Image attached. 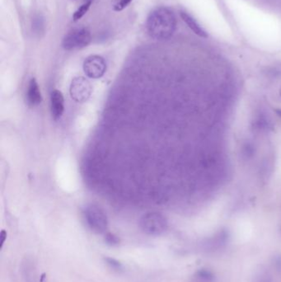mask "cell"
<instances>
[{
    "label": "cell",
    "instance_id": "30bf717a",
    "mask_svg": "<svg viewBox=\"0 0 281 282\" xmlns=\"http://www.w3.org/2000/svg\"><path fill=\"white\" fill-rule=\"evenodd\" d=\"M180 16L182 19L183 21H185V23L190 27V29L195 34H197V36H199L201 38H208L207 32L202 28L201 26L197 22V20L194 19L191 15H190L188 13H186L185 11H181Z\"/></svg>",
    "mask_w": 281,
    "mask_h": 282
},
{
    "label": "cell",
    "instance_id": "e0dca14e",
    "mask_svg": "<svg viewBox=\"0 0 281 282\" xmlns=\"http://www.w3.org/2000/svg\"><path fill=\"white\" fill-rule=\"evenodd\" d=\"M254 153V146L251 143H247V144H245V146L243 147V156L249 159V158L253 156Z\"/></svg>",
    "mask_w": 281,
    "mask_h": 282
},
{
    "label": "cell",
    "instance_id": "ba28073f",
    "mask_svg": "<svg viewBox=\"0 0 281 282\" xmlns=\"http://www.w3.org/2000/svg\"><path fill=\"white\" fill-rule=\"evenodd\" d=\"M51 112L54 120H59L64 112V99L60 91L55 89L51 94Z\"/></svg>",
    "mask_w": 281,
    "mask_h": 282
},
{
    "label": "cell",
    "instance_id": "7c38bea8",
    "mask_svg": "<svg viewBox=\"0 0 281 282\" xmlns=\"http://www.w3.org/2000/svg\"><path fill=\"white\" fill-rule=\"evenodd\" d=\"M254 127L256 130H258V131H267L272 128V124L270 121L268 120L267 117L264 115H261L260 117H258L255 121Z\"/></svg>",
    "mask_w": 281,
    "mask_h": 282
},
{
    "label": "cell",
    "instance_id": "5bb4252c",
    "mask_svg": "<svg viewBox=\"0 0 281 282\" xmlns=\"http://www.w3.org/2000/svg\"><path fill=\"white\" fill-rule=\"evenodd\" d=\"M132 1L133 0H112V8L116 12H120L127 8Z\"/></svg>",
    "mask_w": 281,
    "mask_h": 282
},
{
    "label": "cell",
    "instance_id": "ffe728a7",
    "mask_svg": "<svg viewBox=\"0 0 281 282\" xmlns=\"http://www.w3.org/2000/svg\"><path fill=\"white\" fill-rule=\"evenodd\" d=\"M275 264H276V268H277L279 272H281V257H279V258H276V260H275Z\"/></svg>",
    "mask_w": 281,
    "mask_h": 282
},
{
    "label": "cell",
    "instance_id": "8992f818",
    "mask_svg": "<svg viewBox=\"0 0 281 282\" xmlns=\"http://www.w3.org/2000/svg\"><path fill=\"white\" fill-rule=\"evenodd\" d=\"M93 87L88 80L83 77H76L72 80L70 84V95L77 102H84L91 96Z\"/></svg>",
    "mask_w": 281,
    "mask_h": 282
},
{
    "label": "cell",
    "instance_id": "9c48e42d",
    "mask_svg": "<svg viewBox=\"0 0 281 282\" xmlns=\"http://www.w3.org/2000/svg\"><path fill=\"white\" fill-rule=\"evenodd\" d=\"M27 103L31 107H37L42 101V97L40 93V87L38 85L36 79L30 80L27 93Z\"/></svg>",
    "mask_w": 281,
    "mask_h": 282
},
{
    "label": "cell",
    "instance_id": "44dd1931",
    "mask_svg": "<svg viewBox=\"0 0 281 282\" xmlns=\"http://www.w3.org/2000/svg\"><path fill=\"white\" fill-rule=\"evenodd\" d=\"M276 113L278 115L279 117H281V109L276 110Z\"/></svg>",
    "mask_w": 281,
    "mask_h": 282
},
{
    "label": "cell",
    "instance_id": "6da1fadb",
    "mask_svg": "<svg viewBox=\"0 0 281 282\" xmlns=\"http://www.w3.org/2000/svg\"><path fill=\"white\" fill-rule=\"evenodd\" d=\"M146 29L150 38L164 40L173 37L177 29V18L173 11L160 7L152 11L147 18Z\"/></svg>",
    "mask_w": 281,
    "mask_h": 282
},
{
    "label": "cell",
    "instance_id": "7402d4cb",
    "mask_svg": "<svg viewBox=\"0 0 281 282\" xmlns=\"http://www.w3.org/2000/svg\"><path fill=\"white\" fill-rule=\"evenodd\" d=\"M93 0H85V2H93Z\"/></svg>",
    "mask_w": 281,
    "mask_h": 282
},
{
    "label": "cell",
    "instance_id": "d6986e66",
    "mask_svg": "<svg viewBox=\"0 0 281 282\" xmlns=\"http://www.w3.org/2000/svg\"><path fill=\"white\" fill-rule=\"evenodd\" d=\"M7 232L3 229L2 231H1V234H0V239H1V247H3V245L4 244V242H5L6 240H7Z\"/></svg>",
    "mask_w": 281,
    "mask_h": 282
},
{
    "label": "cell",
    "instance_id": "9a60e30c",
    "mask_svg": "<svg viewBox=\"0 0 281 282\" xmlns=\"http://www.w3.org/2000/svg\"><path fill=\"white\" fill-rule=\"evenodd\" d=\"M254 282H273L269 273L261 272L255 277Z\"/></svg>",
    "mask_w": 281,
    "mask_h": 282
},
{
    "label": "cell",
    "instance_id": "8fae6325",
    "mask_svg": "<svg viewBox=\"0 0 281 282\" xmlns=\"http://www.w3.org/2000/svg\"><path fill=\"white\" fill-rule=\"evenodd\" d=\"M215 273L209 269H200L195 274L196 282H215Z\"/></svg>",
    "mask_w": 281,
    "mask_h": 282
},
{
    "label": "cell",
    "instance_id": "7a4b0ae2",
    "mask_svg": "<svg viewBox=\"0 0 281 282\" xmlns=\"http://www.w3.org/2000/svg\"><path fill=\"white\" fill-rule=\"evenodd\" d=\"M86 224L96 234L106 232L108 226V219L102 208L95 204L87 205L83 210Z\"/></svg>",
    "mask_w": 281,
    "mask_h": 282
},
{
    "label": "cell",
    "instance_id": "2e32d148",
    "mask_svg": "<svg viewBox=\"0 0 281 282\" xmlns=\"http://www.w3.org/2000/svg\"><path fill=\"white\" fill-rule=\"evenodd\" d=\"M105 242L108 245L115 246V245L119 243L120 240L119 238L116 236L115 234H112V233H106V235H105Z\"/></svg>",
    "mask_w": 281,
    "mask_h": 282
},
{
    "label": "cell",
    "instance_id": "4fadbf2b",
    "mask_svg": "<svg viewBox=\"0 0 281 282\" xmlns=\"http://www.w3.org/2000/svg\"><path fill=\"white\" fill-rule=\"evenodd\" d=\"M93 2H85L82 5L80 6L77 10L75 11L73 15V20L75 21H79L88 13V9L90 8L91 4Z\"/></svg>",
    "mask_w": 281,
    "mask_h": 282
},
{
    "label": "cell",
    "instance_id": "277c9868",
    "mask_svg": "<svg viewBox=\"0 0 281 282\" xmlns=\"http://www.w3.org/2000/svg\"><path fill=\"white\" fill-rule=\"evenodd\" d=\"M92 41V35L88 28L80 27L69 31L62 40V47L66 51L84 48Z\"/></svg>",
    "mask_w": 281,
    "mask_h": 282
},
{
    "label": "cell",
    "instance_id": "3957f363",
    "mask_svg": "<svg viewBox=\"0 0 281 282\" xmlns=\"http://www.w3.org/2000/svg\"><path fill=\"white\" fill-rule=\"evenodd\" d=\"M140 227L146 234L158 236L167 230V219L159 212H149L141 217Z\"/></svg>",
    "mask_w": 281,
    "mask_h": 282
},
{
    "label": "cell",
    "instance_id": "52a82bcc",
    "mask_svg": "<svg viewBox=\"0 0 281 282\" xmlns=\"http://www.w3.org/2000/svg\"><path fill=\"white\" fill-rule=\"evenodd\" d=\"M228 242V234L224 230L219 232L204 243V249L207 253H214L221 250Z\"/></svg>",
    "mask_w": 281,
    "mask_h": 282
},
{
    "label": "cell",
    "instance_id": "ac0fdd59",
    "mask_svg": "<svg viewBox=\"0 0 281 282\" xmlns=\"http://www.w3.org/2000/svg\"><path fill=\"white\" fill-rule=\"evenodd\" d=\"M105 261L106 263L108 264L109 266H111L112 268L116 269V270H120L122 268V265L120 262L117 261L114 258H106Z\"/></svg>",
    "mask_w": 281,
    "mask_h": 282
},
{
    "label": "cell",
    "instance_id": "5b68a950",
    "mask_svg": "<svg viewBox=\"0 0 281 282\" xmlns=\"http://www.w3.org/2000/svg\"><path fill=\"white\" fill-rule=\"evenodd\" d=\"M82 68L85 75L88 78L99 79L102 77L106 73V62L101 56L93 55L85 59Z\"/></svg>",
    "mask_w": 281,
    "mask_h": 282
}]
</instances>
